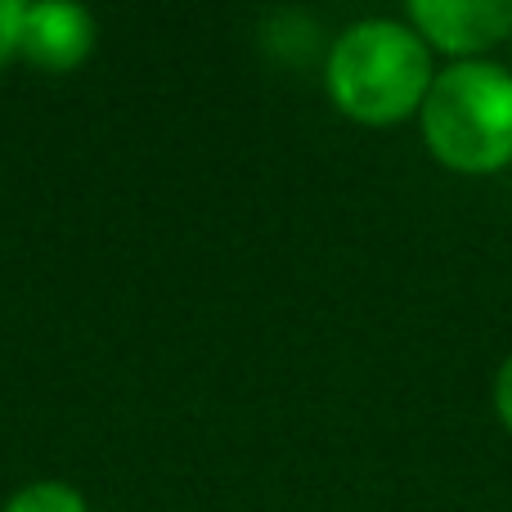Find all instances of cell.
<instances>
[{"mask_svg":"<svg viewBox=\"0 0 512 512\" xmlns=\"http://www.w3.org/2000/svg\"><path fill=\"white\" fill-rule=\"evenodd\" d=\"M5 512H86V504L77 490L59 486V481H41V486L18 490Z\"/></svg>","mask_w":512,"mask_h":512,"instance_id":"5b68a950","label":"cell"},{"mask_svg":"<svg viewBox=\"0 0 512 512\" xmlns=\"http://www.w3.org/2000/svg\"><path fill=\"white\" fill-rule=\"evenodd\" d=\"M23 14H27V5H18V0H0V63L18 50V36H23Z\"/></svg>","mask_w":512,"mask_h":512,"instance_id":"8992f818","label":"cell"},{"mask_svg":"<svg viewBox=\"0 0 512 512\" xmlns=\"http://www.w3.org/2000/svg\"><path fill=\"white\" fill-rule=\"evenodd\" d=\"M409 27L463 63L512 36V0H414Z\"/></svg>","mask_w":512,"mask_h":512,"instance_id":"3957f363","label":"cell"},{"mask_svg":"<svg viewBox=\"0 0 512 512\" xmlns=\"http://www.w3.org/2000/svg\"><path fill=\"white\" fill-rule=\"evenodd\" d=\"M495 409L504 418V427L512 432V355L499 364V378H495Z\"/></svg>","mask_w":512,"mask_h":512,"instance_id":"52a82bcc","label":"cell"},{"mask_svg":"<svg viewBox=\"0 0 512 512\" xmlns=\"http://www.w3.org/2000/svg\"><path fill=\"white\" fill-rule=\"evenodd\" d=\"M423 140L436 162L463 176H490L512 162V72L463 59L436 72L423 108Z\"/></svg>","mask_w":512,"mask_h":512,"instance_id":"7a4b0ae2","label":"cell"},{"mask_svg":"<svg viewBox=\"0 0 512 512\" xmlns=\"http://www.w3.org/2000/svg\"><path fill=\"white\" fill-rule=\"evenodd\" d=\"M95 45V23L81 5H32L23 14L18 50L50 72L77 68Z\"/></svg>","mask_w":512,"mask_h":512,"instance_id":"277c9868","label":"cell"},{"mask_svg":"<svg viewBox=\"0 0 512 512\" xmlns=\"http://www.w3.org/2000/svg\"><path fill=\"white\" fill-rule=\"evenodd\" d=\"M432 45L396 18H364L328 54V95L346 117L391 126L418 113L432 90Z\"/></svg>","mask_w":512,"mask_h":512,"instance_id":"6da1fadb","label":"cell"}]
</instances>
